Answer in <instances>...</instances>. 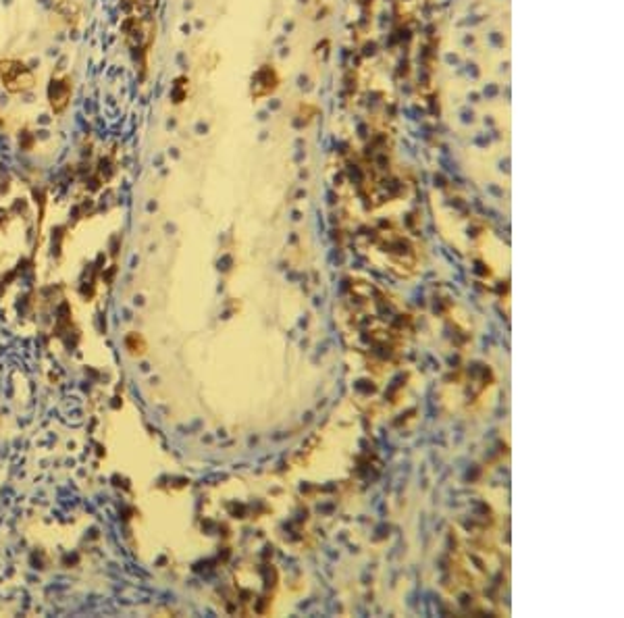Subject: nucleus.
I'll list each match as a JSON object with an SVG mask.
<instances>
[{
    "mask_svg": "<svg viewBox=\"0 0 624 618\" xmlns=\"http://www.w3.org/2000/svg\"><path fill=\"white\" fill-rule=\"evenodd\" d=\"M48 96H50V102H52V109H55L57 113H61L67 107V100H69V83L67 81H52Z\"/></svg>",
    "mask_w": 624,
    "mask_h": 618,
    "instance_id": "nucleus-1",
    "label": "nucleus"
}]
</instances>
